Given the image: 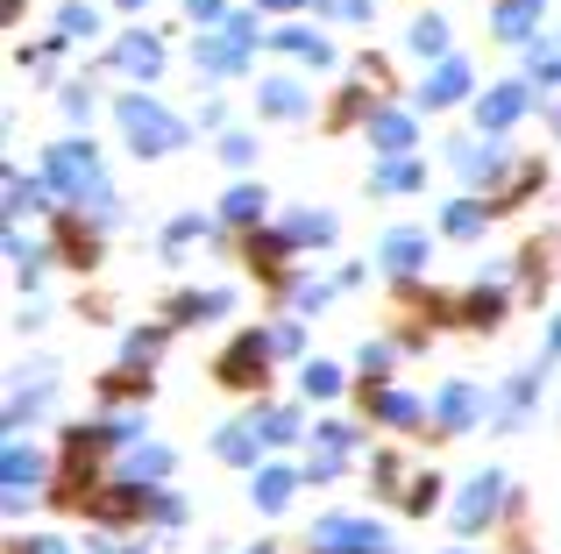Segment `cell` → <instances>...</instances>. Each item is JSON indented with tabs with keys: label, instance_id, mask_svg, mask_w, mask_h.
Masks as SVG:
<instances>
[{
	"label": "cell",
	"instance_id": "obj_13",
	"mask_svg": "<svg viewBox=\"0 0 561 554\" xmlns=\"http://www.w3.org/2000/svg\"><path fill=\"white\" fill-rule=\"evenodd\" d=\"M122 65L150 79V71H157V43H150V36H128V43H122Z\"/></svg>",
	"mask_w": 561,
	"mask_h": 554
},
{
	"label": "cell",
	"instance_id": "obj_21",
	"mask_svg": "<svg viewBox=\"0 0 561 554\" xmlns=\"http://www.w3.org/2000/svg\"><path fill=\"white\" fill-rule=\"evenodd\" d=\"M383 185H391V193H405V185H420V164H391V171H383Z\"/></svg>",
	"mask_w": 561,
	"mask_h": 554
},
{
	"label": "cell",
	"instance_id": "obj_19",
	"mask_svg": "<svg viewBox=\"0 0 561 554\" xmlns=\"http://www.w3.org/2000/svg\"><path fill=\"white\" fill-rule=\"evenodd\" d=\"M440 43H448V36H440V22H434V14H426V22H420V28H412V50H426V57H434V50H440Z\"/></svg>",
	"mask_w": 561,
	"mask_h": 554
},
{
	"label": "cell",
	"instance_id": "obj_6",
	"mask_svg": "<svg viewBox=\"0 0 561 554\" xmlns=\"http://www.w3.org/2000/svg\"><path fill=\"white\" fill-rule=\"evenodd\" d=\"M491 505H497V476H477V484L462 490V527H483V519H491Z\"/></svg>",
	"mask_w": 561,
	"mask_h": 554
},
{
	"label": "cell",
	"instance_id": "obj_1",
	"mask_svg": "<svg viewBox=\"0 0 561 554\" xmlns=\"http://www.w3.org/2000/svg\"><path fill=\"white\" fill-rule=\"evenodd\" d=\"M122 128L136 136V150H179L185 142V122L164 114L157 100H122Z\"/></svg>",
	"mask_w": 561,
	"mask_h": 554
},
{
	"label": "cell",
	"instance_id": "obj_26",
	"mask_svg": "<svg viewBox=\"0 0 561 554\" xmlns=\"http://www.w3.org/2000/svg\"><path fill=\"white\" fill-rule=\"evenodd\" d=\"M128 8H142V0H128Z\"/></svg>",
	"mask_w": 561,
	"mask_h": 554
},
{
	"label": "cell",
	"instance_id": "obj_25",
	"mask_svg": "<svg viewBox=\"0 0 561 554\" xmlns=\"http://www.w3.org/2000/svg\"><path fill=\"white\" fill-rule=\"evenodd\" d=\"M554 348H561V327H554Z\"/></svg>",
	"mask_w": 561,
	"mask_h": 554
},
{
	"label": "cell",
	"instance_id": "obj_23",
	"mask_svg": "<svg viewBox=\"0 0 561 554\" xmlns=\"http://www.w3.org/2000/svg\"><path fill=\"white\" fill-rule=\"evenodd\" d=\"M405 505H412V512H426V505H434V476H420V484L405 490Z\"/></svg>",
	"mask_w": 561,
	"mask_h": 554
},
{
	"label": "cell",
	"instance_id": "obj_10",
	"mask_svg": "<svg viewBox=\"0 0 561 554\" xmlns=\"http://www.w3.org/2000/svg\"><path fill=\"white\" fill-rule=\"evenodd\" d=\"M534 14H540V0H505V8H497V28H505V36H526Z\"/></svg>",
	"mask_w": 561,
	"mask_h": 554
},
{
	"label": "cell",
	"instance_id": "obj_16",
	"mask_svg": "<svg viewBox=\"0 0 561 554\" xmlns=\"http://www.w3.org/2000/svg\"><path fill=\"white\" fill-rule=\"evenodd\" d=\"M220 455H228V462H249V455H256V434L228 427V434H220Z\"/></svg>",
	"mask_w": 561,
	"mask_h": 554
},
{
	"label": "cell",
	"instance_id": "obj_8",
	"mask_svg": "<svg viewBox=\"0 0 561 554\" xmlns=\"http://www.w3.org/2000/svg\"><path fill=\"white\" fill-rule=\"evenodd\" d=\"M477 405H483L477 391H469V384H455L448 399H440V419H448V434H455V427H469V419H477Z\"/></svg>",
	"mask_w": 561,
	"mask_h": 554
},
{
	"label": "cell",
	"instance_id": "obj_3",
	"mask_svg": "<svg viewBox=\"0 0 561 554\" xmlns=\"http://www.w3.org/2000/svg\"><path fill=\"white\" fill-rule=\"evenodd\" d=\"M320 554H383V533L356 527V519H328L320 527Z\"/></svg>",
	"mask_w": 561,
	"mask_h": 554
},
{
	"label": "cell",
	"instance_id": "obj_4",
	"mask_svg": "<svg viewBox=\"0 0 561 554\" xmlns=\"http://www.w3.org/2000/svg\"><path fill=\"white\" fill-rule=\"evenodd\" d=\"M263 356H271V342H256V334H249V342H234L228 356H220V384H263Z\"/></svg>",
	"mask_w": 561,
	"mask_h": 554
},
{
	"label": "cell",
	"instance_id": "obj_18",
	"mask_svg": "<svg viewBox=\"0 0 561 554\" xmlns=\"http://www.w3.org/2000/svg\"><path fill=\"white\" fill-rule=\"evenodd\" d=\"M291 235H299V242H328L334 221H328V213H299V221H291Z\"/></svg>",
	"mask_w": 561,
	"mask_h": 554
},
{
	"label": "cell",
	"instance_id": "obj_20",
	"mask_svg": "<svg viewBox=\"0 0 561 554\" xmlns=\"http://www.w3.org/2000/svg\"><path fill=\"white\" fill-rule=\"evenodd\" d=\"M448 228H455V235H477V228H483V207H455Z\"/></svg>",
	"mask_w": 561,
	"mask_h": 554
},
{
	"label": "cell",
	"instance_id": "obj_12",
	"mask_svg": "<svg viewBox=\"0 0 561 554\" xmlns=\"http://www.w3.org/2000/svg\"><path fill=\"white\" fill-rule=\"evenodd\" d=\"M370 136H377V150H405V142H412V122H405V114H383Z\"/></svg>",
	"mask_w": 561,
	"mask_h": 554
},
{
	"label": "cell",
	"instance_id": "obj_5",
	"mask_svg": "<svg viewBox=\"0 0 561 554\" xmlns=\"http://www.w3.org/2000/svg\"><path fill=\"white\" fill-rule=\"evenodd\" d=\"M462 85H469V71H462V65H440L434 79H426V93H420V100H426V107H448V100H462Z\"/></svg>",
	"mask_w": 561,
	"mask_h": 554
},
{
	"label": "cell",
	"instance_id": "obj_11",
	"mask_svg": "<svg viewBox=\"0 0 561 554\" xmlns=\"http://www.w3.org/2000/svg\"><path fill=\"white\" fill-rule=\"evenodd\" d=\"M263 107H271V114H299L306 100H299V85H291V79H271V85H263Z\"/></svg>",
	"mask_w": 561,
	"mask_h": 554
},
{
	"label": "cell",
	"instance_id": "obj_24",
	"mask_svg": "<svg viewBox=\"0 0 561 554\" xmlns=\"http://www.w3.org/2000/svg\"><path fill=\"white\" fill-rule=\"evenodd\" d=\"M271 8H291V0H271Z\"/></svg>",
	"mask_w": 561,
	"mask_h": 554
},
{
	"label": "cell",
	"instance_id": "obj_2",
	"mask_svg": "<svg viewBox=\"0 0 561 554\" xmlns=\"http://www.w3.org/2000/svg\"><path fill=\"white\" fill-rule=\"evenodd\" d=\"M50 178L65 185V193H85V199H107V185H100V164H93V150H57L50 157Z\"/></svg>",
	"mask_w": 561,
	"mask_h": 554
},
{
	"label": "cell",
	"instance_id": "obj_14",
	"mask_svg": "<svg viewBox=\"0 0 561 554\" xmlns=\"http://www.w3.org/2000/svg\"><path fill=\"white\" fill-rule=\"evenodd\" d=\"M256 498H263V505L277 512V505L291 498V470H263V476H256Z\"/></svg>",
	"mask_w": 561,
	"mask_h": 554
},
{
	"label": "cell",
	"instance_id": "obj_9",
	"mask_svg": "<svg viewBox=\"0 0 561 554\" xmlns=\"http://www.w3.org/2000/svg\"><path fill=\"white\" fill-rule=\"evenodd\" d=\"M519 107H526V93H519V85H505V93H491V100H483V128H505V122H512Z\"/></svg>",
	"mask_w": 561,
	"mask_h": 554
},
{
	"label": "cell",
	"instance_id": "obj_17",
	"mask_svg": "<svg viewBox=\"0 0 561 554\" xmlns=\"http://www.w3.org/2000/svg\"><path fill=\"white\" fill-rule=\"evenodd\" d=\"M164 470H171V455H164V448H142V455L128 462V484H136V476H164Z\"/></svg>",
	"mask_w": 561,
	"mask_h": 554
},
{
	"label": "cell",
	"instance_id": "obj_22",
	"mask_svg": "<svg viewBox=\"0 0 561 554\" xmlns=\"http://www.w3.org/2000/svg\"><path fill=\"white\" fill-rule=\"evenodd\" d=\"M291 434H299V427H291L285 413H271V419H263V441H291Z\"/></svg>",
	"mask_w": 561,
	"mask_h": 554
},
{
	"label": "cell",
	"instance_id": "obj_7",
	"mask_svg": "<svg viewBox=\"0 0 561 554\" xmlns=\"http://www.w3.org/2000/svg\"><path fill=\"white\" fill-rule=\"evenodd\" d=\"M383 256H391V270H420V264H426V235H412V228H398V235L383 242Z\"/></svg>",
	"mask_w": 561,
	"mask_h": 554
},
{
	"label": "cell",
	"instance_id": "obj_15",
	"mask_svg": "<svg viewBox=\"0 0 561 554\" xmlns=\"http://www.w3.org/2000/svg\"><path fill=\"white\" fill-rule=\"evenodd\" d=\"M256 213H263V193L256 185H234L228 193V221H256Z\"/></svg>",
	"mask_w": 561,
	"mask_h": 554
}]
</instances>
